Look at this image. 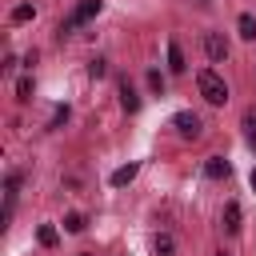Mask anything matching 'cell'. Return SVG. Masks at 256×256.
Listing matches in <instances>:
<instances>
[{"label":"cell","instance_id":"9","mask_svg":"<svg viewBox=\"0 0 256 256\" xmlns=\"http://www.w3.org/2000/svg\"><path fill=\"white\" fill-rule=\"evenodd\" d=\"M184 68H188V64H184V52H180V44L172 40V44H168V72H184Z\"/></svg>","mask_w":256,"mask_h":256},{"label":"cell","instance_id":"10","mask_svg":"<svg viewBox=\"0 0 256 256\" xmlns=\"http://www.w3.org/2000/svg\"><path fill=\"white\" fill-rule=\"evenodd\" d=\"M36 240H40L44 248H56V240H60V236H56V228H52V224H40V228H36Z\"/></svg>","mask_w":256,"mask_h":256},{"label":"cell","instance_id":"3","mask_svg":"<svg viewBox=\"0 0 256 256\" xmlns=\"http://www.w3.org/2000/svg\"><path fill=\"white\" fill-rule=\"evenodd\" d=\"M172 124H176V132H180L184 140H196V136H200V116H196V112H176Z\"/></svg>","mask_w":256,"mask_h":256},{"label":"cell","instance_id":"15","mask_svg":"<svg viewBox=\"0 0 256 256\" xmlns=\"http://www.w3.org/2000/svg\"><path fill=\"white\" fill-rule=\"evenodd\" d=\"M32 88H36V84H32V76H24V80L16 84V96H20V100H32Z\"/></svg>","mask_w":256,"mask_h":256},{"label":"cell","instance_id":"5","mask_svg":"<svg viewBox=\"0 0 256 256\" xmlns=\"http://www.w3.org/2000/svg\"><path fill=\"white\" fill-rule=\"evenodd\" d=\"M136 172H140V164H124V168H116V172L108 176V184H112V188H124V184L136 180Z\"/></svg>","mask_w":256,"mask_h":256},{"label":"cell","instance_id":"17","mask_svg":"<svg viewBox=\"0 0 256 256\" xmlns=\"http://www.w3.org/2000/svg\"><path fill=\"white\" fill-rule=\"evenodd\" d=\"M148 84H152V92H164V76H160V72H156V68H152V72H148Z\"/></svg>","mask_w":256,"mask_h":256},{"label":"cell","instance_id":"22","mask_svg":"<svg viewBox=\"0 0 256 256\" xmlns=\"http://www.w3.org/2000/svg\"><path fill=\"white\" fill-rule=\"evenodd\" d=\"M220 256H228V252H220Z\"/></svg>","mask_w":256,"mask_h":256},{"label":"cell","instance_id":"8","mask_svg":"<svg viewBox=\"0 0 256 256\" xmlns=\"http://www.w3.org/2000/svg\"><path fill=\"white\" fill-rule=\"evenodd\" d=\"M120 104H124V112H136L140 108V96H136V88L128 80H120Z\"/></svg>","mask_w":256,"mask_h":256},{"label":"cell","instance_id":"19","mask_svg":"<svg viewBox=\"0 0 256 256\" xmlns=\"http://www.w3.org/2000/svg\"><path fill=\"white\" fill-rule=\"evenodd\" d=\"M88 72H92V76H104V72H108V64H104V60H92V64H88Z\"/></svg>","mask_w":256,"mask_h":256},{"label":"cell","instance_id":"4","mask_svg":"<svg viewBox=\"0 0 256 256\" xmlns=\"http://www.w3.org/2000/svg\"><path fill=\"white\" fill-rule=\"evenodd\" d=\"M204 52H208V60H224V56H228V40L216 36V32H208V36H204Z\"/></svg>","mask_w":256,"mask_h":256},{"label":"cell","instance_id":"18","mask_svg":"<svg viewBox=\"0 0 256 256\" xmlns=\"http://www.w3.org/2000/svg\"><path fill=\"white\" fill-rule=\"evenodd\" d=\"M64 120H68V104H60V108H56V112H52V128H60V124H64Z\"/></svg>","mask_w":256,"mask_h":256},{"label":"cell","instance_id":"20","mask_svg":"<svg viewBox=\"0 0 256 256\" xmlns=\"http://www.w3.org/2000/svg\"><path fill=\"white\" fill-rule=\"evenodd\" d=\"M248 184H252V192H256V168H252V176H248Z\"/></svg>","mask_w":256,"mask_h":256},{"label":"cell","instance_id":"6","mask_svg":"<svg viewBox=\"0 0 256 256\" xmlns=\"http://www.w3.org/2000/svg\"><path fill=\"white\" fill-rule=\"evenodd\" d=\"M220 220H224V232H232V236H236V232H240V204H236V200H228Z\"/></svg>","mask_w":256,"mask_h":256},{"label":"cell","instance_id":"11","mask_svg":"<svg viewBox=\"0 0 256 256\" xmlns=\"http://www.w3.org/2000/svg\"><path fill=\"white\" fill-rule=\"evenodd\" d=\"M236 28H240V36H244V40H256V20H252L248 12H244V16L236 20Z\"/></svg>","mask_w":256,"mask_h":256},{"label":"cell","instance_id":"14","mask_svg":"<svg viewBox=\"0 0 256 256\" xmlns=\"http://www.w3.org/2000/svg\"><path fill=\"white\" fill-rule=\"evenodd\" d=\"M244 132H248V140L256 144V108H248V112H244Z\"/></svg>","mask_w":256,"mask_h":256},{"label":"cell","instance_id":"2","mask_svg":"<svg viewBox=\"0 0 256 256\" xmlns=\"http://www.w3.org/2000/svg\"><path fill=\"white\" fill-rule=\"evenodd\" d=\"M92 16H100V0H80L76 8H72V16L60 24V36H68L72 28H80V24H88Z\"/></svg>","mask_w":256,"mask_h":256},{"label":"cell","instance_id":"12","mask_svg":"<svg viewBox=\"0 0 256 256\" xmlns=\"http://www.w3.org/2000/svg\"><path fill=\"white\" fill-rule=\"evenodd\" d=\"M32 12H36L32 4H16V8H12V24H24V20H32Z\"/></svg>","mask_w":256,"mask_h":256},{"label":"cell","instance_id":"16","mask_svg":"<svg viewBox=\"0 0 256 256\" xmlns=\"http://www.w3.org/2000/svg\"><path fill=\"white\" fill-rule=\"evenodd\" d=\"M156 252H160V256H172V252H176L172 236H156Z\"/></svg>","mask_w":256,"mask_h":256},{"label":"cell","instance_id":"1","mask_svg":"<svg viewBox=\"0 0 256 256\" xmlns=\"http://www.w3.org/2000/svg\"><path fill=\"white\" fill-rule=\"evenodd\" d=\"M196 88H200V96H204L208 104H224V100H228V84H224V76L212 72V68H200V72H196Z\"/></svg>","mask_w":256,"mask_h":256},{"label":"cell","instance_id":"13","mask_svg":"<svg viewBox=\"0 0 256 256\" xmlns=\"http://www.w3.org/2000/svg\"><path fill=\"white\" fill-rule=\"evenodd\" d=\"M64 232H84V216L80 212H68L64 216Z\"/></svg>","mask_w":256,"mask_h":256},{"label":"cell","instance_id":"7","mask_svg":"<svg viewBox=\"0 0 256 256\" xmlns=\"http://www.w3.org/2000/svg\"><path fill=\"white\" fill-rule=\"evenodd\" d=\"M204 176H208V180H224V176H228V160H224V156H208Z\"/></svg>","mask_w":256,"mask_h":256},{"label":"cell","instance_id":"21","mask_svg":"<svg viewBox=\"0 0 256 256\" xmlns=\"http://www.w3.org/2000/svg\"><path fill=\"white\" fill-rule=\"evenodd\" d=\"M200 4H208V0H200Z\"/></svg>","mask_w":256,"mask_h":256}]
</instances>
